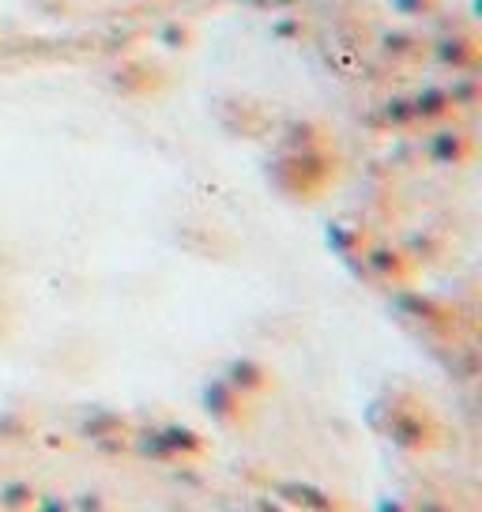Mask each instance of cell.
<instances>
[{
    "instance_id": "1",
    "label": "cell",
    "mask_w": 482,
    "mask_h": 512,
    "mask_svg": "<svg viewBox=\"0 0 482 512\" xmlns=\"http://www.w3.org/2000/svg\"><path fill=\"white\" fill-rule=\"evenodd\" d=\"M279 501H287L294 512H343L347 505L328 490H317L309 482H275Z\"/></svg>"
},
{
    "instance_id": "2",
    "label": "cell",
    "mask_w": 482,
    "mask_h": 512,
    "mask_svg": "<svg viewBox=\"0 0 482 512\" xmlns=\"http://www.w3.org/2000/svg\"><path fill=\"white\" fill-rule=\"evenodd\" d=\"M38 501V486L27 479H12L0 486V509L4 512H31Z\"/></svg>"
},
{
    "instance_id": "3",
    "label": "cell",
    "mask_w": 482,
    "mask_h": 512,
    "mask_svg": "<svg viewBox=\"0 0 482 512\" xmlns=\"http://www.w3.org/2000/svg\"><path fill=\"white\" fill-rule=\"evenodd\" d=\"M162 441L170 448V456H200L204 452V441L193 430H166Z\"/></svg>"
},
{
    "instance_id": "4",
    "label": "cell",
    "mask_w": 482,
    "mask_h": 512,
    "mask_svg": "<svg viewBox=\"0 0 482 512\" xmlns=\"http://www.w3.org/2000/svg\"><path fill=\"white\" fill-rule=\"evenodd\" d=\"M72 512H117L110 505V497L98 490H83L80 497H72Z\"/></svg>"
},
{
    "instance_id": "5",
    "label": "cell",
    "mask_w": 482,
    "mask_h": 512,
    "mask_svg": "<svg viewBox=\"0 0 482 512\" xmlns=\"http://www.w3.org/2000/svg\"><path fill=\"white\" fill-rule=\"evenodd\" d=\"M31 512H72V501L61 494H42V490H38V501H34Z\"/></svg>"
},
{
    "instance_id": "6",
    "label": "cell",
    "mask_w": 482,
    "mask_h": 512,
    "mask_svg": "<svg viewBox=\"0 0 482 512\" xmlns=\"http://www.w3.org/2000/svg\"><path fill=\"white\" fill-rule=\"evenodd\" d=\"M411 512H456V509L445 505V501H434V497H418V501H411Z\"/></svg>"
},
{
    "instance_id": "7",
    "label": "cell",
    "mask_w": 482,
    "mask_h": 512,
    "mask_svg": "<svg viewBox=\"0 0 482 512\" xmlns=\"http://www.w3.org/2000/svg\"><path fill=\"white\" fill-rule=\"evenodd\" d=\"M377 512H411V505H403L396 497H385V501H377Z\"/></svg>"
},
{
    "instance_id": "8",
    "label": "cell",
    "mask_w": 482,
    "mask_h": 512,
    "mask_svg": "<svg viewBox=\"0 0 482 512\" xmlns=\"http://www.w3.org/2000/svg\"><path fill=\"white\" fill-rule=\"evenodd\" d=\"M257 512H290V509L279 505V497H272V501H268V497H257Z\"/></svg>"
},
{
    "instance_id": "9",
    "label": "cell",
    "mask_w": 482,
    "mask_h": 512,
    "mask_svg": "<svg viewBox=\"0 0 482 512\" xmlns=\"http://www.w3.org/2000/svg\"><path fill=\"white\" fill-rule=\"evenodd\" d=\"M343 512H347V509H343Z\"/></svg>"
}]
</instances>
